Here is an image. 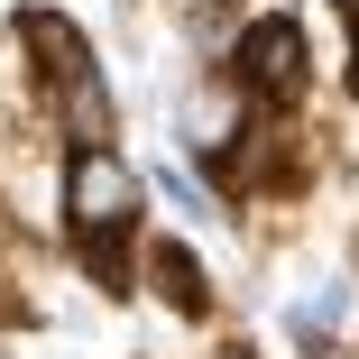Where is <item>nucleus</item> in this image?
<instances>
[{
  "label": "nucleus",
  "instance_id": "2",
  "mask_svg": "<svg viewBox=\"0 0 359 359\" xmlns=\"http://www.w3.org/2000/svg\"><path fill=\"white\" fill-rule=\"evenodd\" d=\"M222 55H231V83L249 102H295V83H304V37L285 19H240Z\"/></svg>",
  "mask_w": 359,
  "mask_h": 359
},
{
  "label": "nucleus",
  "instance_id": "7",
  "mask_svg": "<svg viewBox=\"0 0 359 359\" xmlns=\"http://www.w3.org/2000/svg\"><path fill=\"white\" fill-rule=\"evenodd\" d=\"M341 19H350V46H359V0H341ZM350 74H359V55H350Z\"/></svg>",
  "mask_w": 359,
  "mask_h": 359
},
{
  "label": "nucleus",
  "instance_id": "5",
  "mask_svg": "<svg viewBox=\"0 0 359 359\" xmlns=\"http://www.w3.org/2000/svg\"><path fill=\"white\" fill-rule=\"evenodd\" d=\"M332 323H341V276H323L304 304H285V341H295V350H313V359L332 350Z\"/></svg>",
  "mask_w": 359,
  "mask_h": 359
},
{
  "label": "nucleus",
  "instance_id": "3",
  "mask_svg": "<svg viewBox=\"0 0 359 359\" xmlns=\"http://www.w3.org/2000/svg\"><path fill=\"white\" fill-rule=\"evenodd\" d=\"M240 120H249V93L222 74V83L184 93V120H175V129H184V148H194V157H231V148H240Z\"/></svg>",
  "mask_w": 359,
  "mask_h": 359
},
{
  "label": "nucleus",
  "instance_id": "6",
  "mask_svg": "<svg viewBox=\"0 0 359 359\" xmlns=\"http://www.w3.org/2000/svg\"><path fill=\"white\" fill-rule=\"evenodd\" d=\"M157 194L184 212V222H203V212H212V203H203V184H184V166H166V175H157Z\"/></svg>",
  "mask_w": 359,
  "mask_h": 359
},
{
  "label": "nucleus",
  "instance_id": "4",
  "mask_svg": "<svg viewBox=\"0 0 359 359\" xmlns=\"http://www.w3.org/2000/svg\"><path fill=\"white\" fill-rule=\"evenodd\" d=\"M148 285L175 304V313H203L212 304V285H203V258L184 249V240H166V249H148Z\"/></svg>",
  "mask_w": 359,
  "mask_h": 359
},
{
  "label": "nucleus",
  "instance_id": "1",
  "mask_svg": "<svg viewBox=\"0 0 359 359\" xmlns=\"http://www.w3.org/2000/svg\"><path fill=\"white\" fill-rule=\"evenodd\" d=\"M138 175L120 166V148H74V166H65V222H74V240H111L138 222Z\"/></svg>",
  "mask_w": 359,
  "mask_h": 359
}]
</instances>
